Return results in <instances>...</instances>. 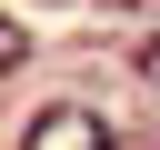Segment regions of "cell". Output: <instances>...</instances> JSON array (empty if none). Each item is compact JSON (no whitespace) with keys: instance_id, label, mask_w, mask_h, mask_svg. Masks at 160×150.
<instances>
[{"instance_id":"obj_2","label":"cell","mask_w":160,"mask_h":150,"mask_svg":"<svg viewBox=\"0 0 160 150\" xmlns=\"http://www.w3.org/2000/svg\"><path fill=\"white\" fill-rule=\"evenodd\" d=\"M20 60H30V30H20V20H0V70H20Z\"/></svg>"},{"instance_id":"obj_3","label":"cell","mask_w":160,"mask_h":150,"mask_svg":"<svg viewBox=\"0 0 160 150\" xmlns=\"http://www.w3.org/2000/svg\"><path fill=\"white\" fill-rule=\"evenodd\" d=\"M140 80H150V90H160V40H150V50H140Z\"/></svg>"},{"instance_id":"obj_1","label":"cell","mask_w":160,"mask_h":150,"mask_svg":"<svg viewBox=\"0 0 160 150\" xmlns=\"http://www.w3.org/2000/svg\"><path fill=\"white\" fill-rule=\"evenodd\" d=\"M20 150H110V120L100 110H80V100H60V110H40L30 120V140Z\"/></svg>"}]
</instances>
